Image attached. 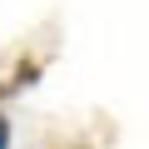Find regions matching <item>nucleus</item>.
Instances as JSON below:
<instances>
[{
	"label": "nucleus",
	"instance_id": "nucleus-1",
	"mask_svg": "<svg viewBox=\"0 0 149 149\" xmlns=\"http://www.w3.org/2000/svg\"><path fill=\"white\" fill-rule=\"evenodd\" d=\"M45 74V60H35V55H25V60H15V70H10V80H0V95H20V90H30L35 80Z\"/></svg>",
	"mask_w": 149,
	"mask_h": 149
},
{
	"label": "nucleus",
	"instance_id": "nucleus-2",
	"mask_svg": "<svg viewBox=\"0 0 149 149\" xmlns=\"http://www.w3.org/2000/svg\"><path fill=\"white\" fill-rule=\"evenodd\" d=\"M0 149H10V114H0Z\"/></svg>",
	"mask_w": 149,
	"mask_h": 149
},
{
	"label": "nucleus",
	"instance_id": "nucleus-3",
	"mask_svg": "<svg viewBox=\"0 0 149 149\" xmlns=\"http://www.w3.org/2000/svg\"><path fill=\"white\" fill-rule=\"evenodd\" d=\"M70 149H90V144H70Z\"/></svg>",
	"mask_w": 149,
	"mask_h": 149
}]
</instances>
